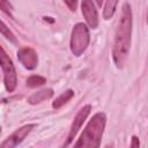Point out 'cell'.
Here are the masks:
<instances>
[{
	"mask_svg": "<svg viewBox=\"0 0 148 148\" xmlns=\"http://www.w3.org/2000/svg\"><path fill=\"white\" fill-rule=\"evenodd\" d=\"M147 23H148V14H147Z\"/></svg>",
	"mask_w": 148,
	"mask_h": 148,
	"instance_id": "18",
	"label": "cell"
},
{
	"mask_svg": "<svg viewBox=\"0 0 148 148\" xmlns=\"http://www.w3.org/2000/svg\"><path fill=\"white\" fill-rule=\"evenodd\" d=\"M0 31H1V35H2L3 37H6L9 42H12V43H16V38H15L14 34L6 27V24H5L3 21L0 22Z\"/></svg>",
	"mask_w": 148,
	"mask_h": 148,
	"instance_id": "13",
	"label": "cell"
},
{
	"mask_svg": "<svg viewBox=\"0 0 148 148\" xmlns=\"http://www.w3.org/2000/svg\"><path fill=\"white\" fill-rule=\"evenodd\" d=\"M73 96H74V91H73L72 89H68V90L64 91L60 96H58V97L53 101L52 106H53L54 109H60L64 104H66L69 99H72V98H73Z\"/></svg>",
	"mask_w": 148,
	"mask_h": 148,
	"instance_id": "10",
	"label": "cell"
},
{
	"mask_svg": "<svg viewBox=\"0 0 148 148\" xmlns=\"http://www.w3.org/2000/svg\"><path fill=\"white\" fill-rule=\"evenodd\" d=\"M17 59L24 66V68L32 71L38 65V56L31 47H22L17 51Z\"/></svg>",
	"mask_w": 148,
	"mask_h": 148,
	"instance_id": "7",
	"label": "cell"
},
{
	"mask_svg": "<svg viewBox=\"0 0 148 148\" xmlns=\"http://www.w3.org/2000/svg\"><path fill=\"white\" fill-rule=\"evenodd\" d=\"M118 5L117 0H108L104 5V9H103V17L105 20H109L113 16L114 12H116V7Z\"/></svg>",
	"mask_w": 148,
	"mask_h": 148,
	"instance_id": "11",
	"label": "cell"
},
{
	"mask_svg": "<svg viewBox=\"0 0 148 148\" xmlns=\"http://www.w3.org/2000/svg\"><path fill=\"white\" fill-rule=\"evenodd\" d=\"M65 5L68 6V8L72 10V12H75L76 9V5H77V1H65Z\"/></svg>",
	"mask_w": 148,
	"mask_h": 148,
	"instance_id": "16",
	"label": "cell"
},
{
	"mask_svg": "<svg viewBox=\"0 0 148 148\" xmlns=\"http://www.w3.org/2000/svg\"><path fill=\"white\" fill-rule=\"evenodd\" d=\"M90 111H91V106H90L89 104H88V105H84L83 108L80 109V111L77 112V114L75 116V118H74V120H73V123H72V125H71V128H69L67 139H66V141H65V143H64V147H67V146L74 140L75 135L77 134L79 130L81 128V126L83 125L84 120H86L87 117L89 116Z\"/></svg>",
	"mask_w": 148,
	"mask_h": 148,
	"instance_id": "5",
	"label": "cell"
},
{
	"mask_svg": "<svg viewBox=\"0 0 148 148\" xmlns=\"http://www.w3.org/2000/svg\"><path fill=\"white\" fill-rule=\"evenodd\" d=\"M105 124L106 116L104 112H97L94 114L74 145V148H99Z\"/></svg>",
	"mask_w": 148,
	"mask_h": 148,
	"instance_id": "2",
	"label": "cell"
},
{
	"mask_svg": "<svg viewBox=\"0 0 148 148\" xmlns=\"http://www.w3.org/2000/svg\"><path fill=\"white\" fill-rule=\"evenodd\" d=\"M132 36V9L128 2H125L121 8V16L118 22V28L114 36L112 58L118 68H123L131 47Z\"/></svg>",
	"mask_w": 148,
	"mask_h": 148,
	"instance_id": "1",
	"label": "cell"
},
{
	"mask_svg": "<svg viewBox=\"0 0 148 148\" xmlns=\"http://www.w3.org/2000/svg\"><path fill=\"white\" fill-rule=\"evenodd\" d=\"M90 40L89 29L84 23H76L71 35V51L74 56L80 57L87 50Z\"/></svg>",
	"mask_w": 148,
	"mask_h": 148,
	"instance_id": "3",
	"label": "cell"
},
{
	"mask_svg": "<svg viewBox=\"0 0 148 148\" xmlns=\"http://www.w3.org/2000/svg\"><path fill=\"white\" fill-rule=\"evenodd\" d=\"M0 64H1V69L3 73V83L6 87V90L8 92H13L17 86V76H16V71L15 66L12 61V59L7 56L5 49L1 46L0 47Z\"/></svg>",
	"mask_w": 148,
	"mask_h": 148,
	"instance_id": "4",
	"label": "cell"
},
{
	"mask_svg": "<svg viewBox=\"0 0 148 148\" xmlns=\"http://www.w3.org/2000/svg\"><path fill=\"white\" fill-rule=\"evenodd\" d=\"M104 148H113V146H112V145H106Z\"/></svg>",
	"mask_w": 148,
	"mask_h": 148,
	"instance_id": "17",
	"label": "cell"
},
{
	"mask_svg": "<svg viewBox=\"0 0 148 148\" xmlns=\"http://www.w3.org/2000/svg\"><path fill=\"white\" fill-rule=\"evenodd\" d=\"M46 83V79L40 75H31L27 79V86L30 88H37Z\"/></svg>",
	"mask_w": 148,
	"mask_h": 148,
	"instance_id": "12",
	"label": "cell"
},
{
	"mask_svg": "<svg viewBox=\"0 0 148 148\" xmlns=\"http://www.w3.org/2000/svg\"><path fill=\"white\" fill-rule=\"evenodd\" d=\"M36 127V124H28L20 128H17L12 135H9L7 139H5L1 142L0 148H15L18 143H21L24 138Z\"/></svg>",
	"mask_w": 148,
	"mask_h": 148,
	"instance_id": "6",
	"label": "cell"
},
{
	"mask_svg": "<svg viewBox=\"0 0 148 148\" xmlns=\"http://www.w3.org/2000/svg\"><path fill=\"white\" fill-rule=\"evenodd\" d=\"M53 89L52 88H45V89H42V90H38L36 92H34L31 96H29L28 98V103L34 105V104H38L43 101H46V99H50L52 96H53Z\"/></svg>",
	"mask_w": 148,
	"mask_h": 148,
	"instance_id": "9",
	"label": "cell"
},
{
	"mask_svg": "<svg viewBox=\"0 0 148 148\" xmlns=\"http://www.w3.org/2000/svg\"><path fill=\"white\" fill-rule=\"evenodd\" d=\"M131 148H140V140L138 136L133 135L132 141H131Z\"/></svg>",
	"mask_w": 148,
	"mask_h": 148,
	"instance_id": "15",
	"label": "cell"
},
{
	"mask_svg": "<svg viewBox=\"0 0 148 148\" xmlns=\"http://www.w3.org/2000/svg\"><path fill=\"white\" fill-rule=\"evenodd\" d=\"M81 9L88 25L92 29H96L98 27V14L95 3L91 0H83L81 2Z\"/></svg>",
	"mask_w": 148,
	"mask_h": 148,
	"instance_id": "8",
	"label": "cell"
},
{
	"mask_svg": "<svg viewBox=\"0 0 148 148\" xmlns=\"http://www.w3.org/2000/svg\"><path fill=\"white\" fill-rule=\"evenodd\" d=\"M0 7H1V9H2V12H5L7 15H9V16H12V13H10V5H9V2H7V1H0Z\"/></svg>",
	"mask_w": 148,
	"mask_h": 148,
	"instance_id": "14",
	"label": "cell"
}]
</instances>
